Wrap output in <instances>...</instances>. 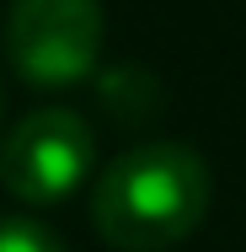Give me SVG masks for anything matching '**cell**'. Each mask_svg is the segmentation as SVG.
I'll use <instances>...</instances> for the list:
<instances>
[{"label":"cell","mask_w":246,"mask_h":252,"mask_svg":"<svg viewBox=\"0 0 246 252\" xmlns=\"http://www.w3.org/2000/svg\"><path fill=\"white\" fill-rule=\"evenodd\" d=\"M209 166L177 140L123 151L91 188V225L118 252H166L209 215Z\"/></svg>","instance_id":"cell-1"},{"label":"cell","mask_w":246,"mask_h":252,"mask_svg":"<svg viewBox=\"0 0 246 252\" xmlns=\"http://www.w3.org/2000/svg\"><path fill=\"white\" fill-rule=\"evenodd\" d=\"M102 38H107L102 0H11L5 11V59L38 92L91 81Z\"/></svg>","instance_id":"cell-2"},{"label":"cell","mask_w":246,"mask_h":252,"mask_svg":"<svg viewBox=\"0 0 246 252\" xmlns=\"http://www.w3.org/2000/svg\"><path fill=\"white\" fill-rule=\"evenodd\" d=\"M91 166H97V134L70 107L27 113L0 140V188L32 209L64 204L91 177Z\"/></svg>","instance_id":"cell-3"},{"label":"cell","mask_w":246,"mask_h":252,"mask_svg":"<svg viewBox=\"0 0 246 252\" xmlns=\"http://www.w3.org/2000/svg\"><path fill=\"white\" fill-rule=\"evenodd\" d=\"M102 92V107L123 124V129H139V124H150V113L161 107V86L150 81L139 64H118V70H107L97 81Z\"/></svg>","instance_id":"cell-4"},{"label":"cell","mask_w":246,"mask_h":252,"mask_svg":"<svg viewBox=\"0 0 246 252\" xmlns=\"http://www.w3.org/2000/svg\"><path fill=\"white\" fill-rule=\"evenodd\" d=\"M0 252H64V236L32 215H0Z\"/></svg>","instance_id":"cell-5"},{"label":"cell","mask_w":246,"mask_h":252,"mask_svg":"<svg viewBox=\"0 0 246 252\" xmlns=\"http://www.w3.org/2000/svg\"><path fill=\"white\" fill-rule=\"evenodd\" d=\"M0 113H5V97H0Z\"/></svg>","instance_id":"cell-6"}]
</instances>
